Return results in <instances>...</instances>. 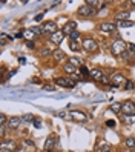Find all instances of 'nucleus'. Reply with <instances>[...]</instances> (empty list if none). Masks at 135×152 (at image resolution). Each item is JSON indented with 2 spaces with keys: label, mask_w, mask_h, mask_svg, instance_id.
Here are the masks:
<instances>
[{
  "label": "nucleus",
  "mask_w": 135,
  "mask_h": 152,
  "mask_svg": "<svg viewBox=\"0 0 135 152\" xmlns=\"http://www.w3.org/2000/svg\"><path fill=\"white\" fill-rule=\"evenodd\" d=\"M128 45H126V42L124 40H121V39H117L112 45H111V52L115 56V57H120V56H123V52H126L128 49Z\"/></svg>",
  "instance_id": "obj_1"
},
{
  "label": "nucleus",
  "mask_w": 135,
  "mask_h": 152,
  "mask_svg": "<svg viewBox=\"0 0 135 152\" xmlns=\"http://www.w3.org/2000/svg\"><path fill=\"white\" fill-rule=\"evenodd\" d=\"M54 83H55L57 86H60V88H68V89H71V88L75 86L77 82H75L72 77H57L55 80H54Z\"/></svg>",
  "instance_id": "obj_2"
},
{
  "label": "nucleus",
  "mask_w": 135,
  "mask_h": 152,
  "mask_svg": "<svg viewBox=\"0 0 135 152\" xmlns=\"http://www.w3.org/2000/svg\"><path fill=\"white\" fill-rule=\"evenodd\" d=\"M121 112L124 115H135V103L131 100L121 103Z\"/></svg>",
  "instance_id": "obj_3"
},
{
  "label": "nucleus",
  "mask_w": 135,
  "mask_h": 152,
  "mask_svg": "<svg viewBox=\"0 0 135 152\" xmlns=\"http://www.w3.org/2000/svg\"><path fill=\"white\" fill-rule=\"evenodd\" d=\"M77 14H78L80 17H89V15H94V14H97V11H95V10H92V8L89 6L88 3H85V5H82V6L78 8Z\"/></svg>",
  "instance_id": "obj_4"
},
{
  "label": "nucleus",
  "mask_w": 135,
  "mask_h": 152,
  "mask_svg": "<svg viewBox=\"0 0 135 152\" xmlns=\"http://www.w3.org/2000/svg\"><path fill=\"white\" fill-rule=\"evenodd\" d=\"M82 46H83V49L88 51V52H94V51H97V48H98V43H97V40H94V39H85Z\"/></svg>",
  "instance_id": "obj_5"
},
{
  "label": "nucleus",
  "mask_w": 135,
  "mask_h": 152,
  "mask_svg": "<svg viewBox=\"0 0 135 152\" xmlns=\"http://www.w3.org/2000/svg\"><path fill=\"white\" fill-rule=\"evenodd\" d=\"M42 29H43V34H49V35L55 34V32L58 31L57 23H55V22H46V23H43Z\"/></svg>",
  "instance_id": "obj_6"
},
{
  "label": "nucleus",
  "mask_w": 135,
  "mask_h": 152,
  "mask_svg": "<svg viewBox=\"0 0 135 152\" xmlns=\"http://www.w3.org/2000/svg\"><path fill=\"white\" fill-rule=\"evenodd\" d=\"M126 82L128 80L124 78V75H121V74H115L112 78H111V85L114 86V88H121V86H126Z\"/></svg>",
  "instance_id": "obj_7"
},
{
  "label": "nucleus",
  "mask_w": 135,
  "mask_h": 152,
  "mask_svg": "<svg viewBox=\"0 0 135 152\" xmlns=\"http://www.w3.org/2000/svg\"><path fill=\"white\" fill-rule=\"evenodd\" d=\"M100 31H103V32H106V34H112V32L117 31V25L112 23V22H103V23L100 25Z\"/></svg>",
  "instance_id": "obj_8"
},
{
  "label": "nucleus",
  "mask_w": 135,
  "mask_h": 152,
  "mask_svg": "<svg viewBox=\"0 0 135 152\" xmlns=\"http://www.w3.org/2000/svg\"><path fill=\"white\" fill-rule=\"evenodd\" d=\"M69 117L72 120H75V121H86L88 120V115L85 112H82V111H71Z\"/></svg>",
  "instance_id": "obj_9"
},
{
  "label": "nucleus",
  "mask_w": 135,
  "mask_h": 152,
  "mask_svg": "<svg viewBox=\"0 0 135 152\" xmlns=\"http://www.w3.org/2000/svg\"><path fill=\"white\" fill-rule=\"evenodd\" d=\"M63 39H65V32H63V31H57L55 34L51 35V42L55 43V45H60L63 42Z\"/></svg>",
  "instance_id": "obj_10"
},
{
  "label": "nucleus",
  "mask_w": 135,
  "mask_h": 152,
  "mask_svg": "<svg viewBox=\"0 0 135 152\" xmlns=\"http://www.w3.org/2000/svg\"><path fill=\"white\" fill-rule=\"evenodd\" d=\"M20 123H22L20 117H11L9 121H8V128H9V129H17L20 126Z\"/></svg>",
  "instance_id": "obj_11"
},
{
  "label": "nucleus",
  "mask_w": 135,
  "mask_h": 152,
  "mask_svg": "<svg viewBox=\"0 0 135 152\" xmlns=\"http://www.w3.org/2000/svg\"><path fill=\"white\" fill-rule=\"evenodd\" d=\"M75 26H77V23H75V22H68V23L61 28V31L65 32V35H66V34H71L72 31H75Z\"/></svg>",
  "instance_id": "obj_12"
},
{
  "label": "nucleus",
  "mask_w": 135,
  "mask_h": 152,
  "mask_svg": "<svg viewBox=\"0 0 135 152\" xmlns=\"http://www.w3.org/2000/svg\"><path fill=\"white\" fill-rule=\"evenodd\" d=\"M131 17V12L129 11H121V12H117L115 14V20L117 22H124V20H128Z\"/></svg>",
  "instance_id": "obj_13"
},
{
  "label": "nucleus",
  "mask_w": 135,
  "mask_h": 152,
  "mask_svg": "<svg viewBox=\"0 0 135 152\" xmlns=\"http://www.w3.org/2000/svg\"><path fill=\"white\" fill-rule=\"evenodd\" d=\"M77 69H78V68H75L74 65H71L69 61H68V63H66L65 66H63V71H65L66 74H69V75H74V74L77 72Z\"/></svg>",
  "instance_id": "obj_14"
},
{
  "label": "nucleus",
  "mask_w": 135,
  "mask_h": 152,
  "mask_svg": "<svg viewBox=\"0 0 135 152\" xmlns=\"http://www.w3.org/2000/svg\"><path fill=\"white\" fill-rule=\"evenodd\" d=\"M91 77H92L94 80H98V82H100L101 77H103L101 69H98V68H92V69H91Z\"/></svg>",
  "instance_id": "obj_15"
},
{
  "label": "nucleus",
  "mask_w": 135,
  "mask_h": 152,
  "mask_svg": "<svg viewBox=\"0 0 135 152\" xmlns=\"http://www.w3.org/2000/svg\"><path fill=\"white\" fill-rule=\"evenodd\" d=\"M52 57H54V60L60 61V60L65 58V52H63L61 49H55V51H52Z\"/></svg>",
  "instance_id": "obj_16"
},
{
  "label": "nucleus",
  "mask_w": 135,
  "mask_h": 152,
  "mask_svg": "<svg viewBox=\"0 0 135 152\" xmlns=\"http://www.w3.org/2000/svg\"><path fill=\"white\" fill-rule=\"evenodd\" d=\"M121 121L126 123V124H132V123H135V115H124V114H123Z\"/></svg>",
  "instance_id": "obj_17"
},
{
  "label": "nucleus",
  "mask_w": 135,
  "mask_h": 152,
  "mask_svg": "<svg viewBox=\"0 0 135 152\" xmlns=\"http://www.w3.org/2000/svg\"><path fill=\"white\" fill-rule=\"evenodd\" d=\"M23 37H25V39H28V42H32V39H34V37H37V35H35L31 29H25V31H23Z\"/></svg>",
  "instance_id": "obj_18"
},
{
  "label": "nucleus",
  "mask_w": 135,
  "mask_h": 152,
  "mask_svg": "<svg viewBox=\"0 0 135 152\" xmlns=\"http://www.w3.org/2000/svg\"><path fill=\"white\" fill-rule=\"evenodd\" d=\"M124 145H126V148H128V149H134L135 148V138L134 137H128V138H126V141H124Z\"/></svg>",
  "instance_id": "obj_19"
},
{
  "label": "nucleus",
  "mask_w": 135,
  "mask_h": 152,
  "mask_svg": "<svg viewBox=\"0 0 135 152\" xmlns=\"http://www.w3.org/2000/svg\"><path fill=\"white\" fill-rule=\"evenodd\" d=\"M111 111H112V112H115V114L121 112V103H118V102H114V103L111 104Z\"/></svg>",
  "instance_id": "obj_20"
},
{
  "label": "nucleus",
  "mask_w": 135,
  "mask_h": 152,
  "mask_svg": "<svg viewBox=\"0 0 135 152\" xmlns=\"http://www.w3.org/2000/svg\"><path fill=\"white\" fill-rule=\"evenodd\" d=\"M3 149H9V151H14L15 149V143L14 141H3Z\"/></svg>",
  "instance_id": "obj_21"
},
{
  "label": "nucleus",
  "mask_w": 135,
  "mask_h": 152,
  "mask_svg": "<svg viewBox=\"0 0 135 152\" xmlns=\"http://www.w3.org/2000/svg\"><path fill=\"white\" fill-rule=\"evenodd\" d=\"M118 26H120V28H131V26H134V22H132V20H124V22H118Z\"/></svg>",
  "instance_id": "obj_22"
},
{
  "label": "nucleus",
  "mask_w": 135,
  "mask_h": 152,
  "mask_svg": "<svg viewBox=\"0 0 135 152\" xmlns=\"http://www.w3.org/2000/svg\"><path fill=\"white\" fill-rule=\"evenodd\" d=\"M68 61H69L71 65H74L75 68H80V66H83V65H82V61H80L78 58H75V57H71V58H69Z\"/></svg>",
  "instance_id": "obj_23"
},
{
  "label": "nucleus",
  "mask_w": 135,
  "mask_h": 152,
  "mask_svg": "<svg viewBox=\"0 0 135 152\" xmlns=\"http://www.w3.org/2000/svg\"><path fill=\"white\" fill-rule=\"evenodd\" d=\"M69 48H71V51H74V52L80 51V46L77 45V42H75V40H71V42H69Z\"/></svg>",
  "instance_id": "obj_24"
},
{
  "label": "nucleus",
  "mask_w": 135,
  "mask_h": 152,
  "mask_svg": "<svg viewBox=\"0 0 135 152\" xmlns=\"http://www.w3.org/2000/svg\"><path fill=\"white\" fill-rule=\"evenodd\" d=\"M132 57H134V52L132 51H126V52H123V56H121L123 60H131Z\"/></svg>",
  "instance_id": "obj_25"
},
{
  "label": "nucleus",
  "mask_w": 135,
  "mask_h": 152,
  "mask_svg": "<svg viewBox=\"0 0 135 152\" xmlns=\"http://www.w3.org/2000/svg\"><path fill=\"white\" fill-rule=\"evenodd\" d=\"M78 69H80V72H82V74H83L85 77H88V75H91V71L88 69V66H80Z\"/></svg>",
  "instance_id": "obj_26"
},
{
  "label": "nucleus",
  "mask_w": 135,
  "mask_h": 152,
  "mask_svg": "<svg viewBox=\"0 0 135 152\" xmlns=\"http://www.w3.org/2000/svg\"><path fill=\"white\" fill-rule=\"evenodd\" d=\"M52 146H54V138L51 137V138H48V140H46V143H45V149L48 151V149H51Z\"/></svg>",
  "instance_id": "obj_27"
},
{
  "label": "nucleus",
  "mask_w": 135,
  "mask_h": 152,
  "mask_svg": "<svg viewBox=\"0 0 135 152\" xmlns=\"http://www.w3.org/2000/svg\"><path fill=\"white\" fill-rule=\"evenodd\" d=\"M69 37H71V40H75L77 42V39H80V32L78 31H72L69 34Z\"/></svg>",
  "instance_id": "obj_28"
},
{
  "label": "nucleus",
  "mask_w": 135,
  "mask_h": 152,
  "mask_svg": "<svg viewBox=\"0 0 135 152\" xmlns=\"http://www.w3.org/2000/svg\"><path fill=\"white\" fill-rule=\"evenodd\" d=\"M23 120H25V121H32V123H34L35 117H34L32 114H25V115H23Z\"/></svg>",
  "instance_id": "obj_29"
},
{
  "label": "nucleus",
  "mask_w": 135,
  "mask_h": 152,
  "mask_svg": "<svg viewBox=\"0 0 135 152\" xmlns=\"http://www.w3.org/2000/svg\"><path fill=\"white\" fill-rule=\"evenodd\" d=\"M0 39H2V45H6V40H12L11 37H8V35H6L5 32L0 34Z\"/></svg>",
  "instance_id": "obj_30"
},
{
  "label": "nucleus",
  "mask_w": 135,
  "mask_h": 152,
  "mask_svg": "<svg viewBox=\"0 0 135 152\" xmlns=\"http://www.w3.org/2000/svg\"><path fill=\"white\" fill-rule=\"evenodd\" d=\"M100 83H101V85H111V78L106 77V75H103L101 80H100Z\"/></svg>",
  "instance_id": "obj_31"
},
{
  "label": "nucleus",
  "mask_w": 135,
  "mask_h": 152,
  "mask_svg": "<svg viewBox=\"0 0 135 152\" xmlns=\"http://www.w3.org/2000/svg\"><path fill=\"white\" fill-rule=\"evenodd\" d=\"M98 152H111V146L109 145H101V148L98 149Z\"/></svg>",
  "instance_id": "obj_32"
},
{
  "label": "nucleus",
  "mask_w": 135,
  "mask_h": 152,
  "mask_svg": "<svg viewBox=\"0 0 135 152\" xmlns=\"http://www.w3.org/2000/svg\"><path fill=\"white\" fill-rule=\"evenodd\" d=\"M40 54H42L43 57H46V56H49V54H52V51H51V49H48V48H43V49L40 51Z\"/></svg>",
  "instance_id": "obj_33"
},
{
  "label": "nucleus",
  "mask_w": 135,
  "mask_h": 152,
  "mask_svg": "<svg viewBox=\"0 0 135 152\" xmlns=\"http://www.w3.org/2000/svg\"><path fill=\"white\" fill-rule=\"evenodd\" d=\"M86 3H88L89 6H91V8H92V5H94V6L97 5V8H98V5H100V2H97V0H88Z\"/></svg>",
  "instance_id": "obj_34"
},
{
  "label": "nucleus",
  "mask_w": 135,
  "mask_h": 152,
  "mask_svg": "<svg viewBox=\"0 0 135 152\" xmlns=\"http://www.w3.org/2000/svg\"><path fill=\"white\" fill-rule=\"evenodd\" d=\"M124 88H126V89H132V88H134V82H132V80H128Z\"/></svg>",
  "instance_id": "obj_35"
},
{
  "label": "nucleus",
  "mask_w": 135,
  "mask_h": 152,
  "mask_svg": "<svg viewBox=\"0 0 135 152\" xmlns=\"http://www.w3.org/2000/svg\"><path fill=\"white\" fill-rule=\"evenodd\" d=\"M8 121H9V120H6V115H2V117H0V123H2V126H5Z\"/></svg>",
  "instance_id": "obj_36"
},
{
  "label": "nucleus",
  "mask_w": 135,
  "mask_h": 152,
  "mask_svg": "<svg viewBox=\"0 0 135 152\" xmlns=\"http://www.w3.org/2000/svg\"><path fill=\"white\" fill-rule=\"evenodd\" d=\"M58 117H61V118H68V117H69V114L65 112V111H61V112H58Z\"/></svg>",
  "instance_id": "obj_37"
},
{
  "label": "nucleus",
  "mask_w": 135,
  "mask_h": 152,
  "mask_svg": "<svg viewBox=\"0 0 135 152\" xmlns=\"http://www.w3.org/2000/svg\"><path fill=\"white\" fill-rule=\"evenodd\" d=\"M106 126L114 128V126H115V121H114V120H107V121H106Z\"/></svg>",
  "instance_id": "obj_38"
},
{
  "label": "nucleus",
  "mask_w": 135,
  "mask_h": 152,
  "mask_svg": "<svg viewBox=\"0 0 135 152\" xmlns=\"http://www.w3.org/2000/svg\"><path fill=\"white\" fill-rule=\"evenodd\" d=\"M34 126H35V128H40V126H42V121H40V120H34Z\"/></svg>",
  "instance_id": "obj_39"
},
{
  "label": "nucleus",
  "mask_w": 135,
  "mask_h": 152,
  "mask_svg": "<svg viewBox=\"0 0 135 152\" xmlns=\"http://www.w3.org/2000/svg\"><path fill=\"white\" fill-rule=\"evenodd\" d=\"M43 89H45V91H54V86H51V85H46V86H45Z\"/></svg>",
  "instance_id": "obj_40"
},
{
  "label": "nucleus",
  "mask_w": 135,
  "mask_h": 152,
  "mask_svg": "<svg viewBox=\"0 0 135 152\" xmlns=\"http://www.w3.org/2000/svg\"><path fill=\"white\" fill-rule=\"evenodd\" d=\"M42 19H43V14H39L37 17H35V22H40Z\"/></svg>",
  "instance_id": "obj_41"
},
{
  "label": "nucleus",
  "mask_w": 135,
  "mask_h": 152,
  "mask_svg": "<svg viewBox=\"0 0 135 152\" xmlns=\"http://www.w3.org/2000/svg\"><path fill=\"white\" fill-rule=\"evenodd\" d=\"M0 129H2V131H0V134H2V137H5V132H6L5 126H2V128H0Z\"/></svg>",
  "instance_id": "obj_42"
},
{
  "label": "nucleus",
  "mask_w": 135,
  "mask_h": 152,
  "mask_svg": "<svg viewBox=\"0 0 135 152\" xmlns=\"http://www.w3.org/2000/svg\"><path fill=\"white\" fill-rule=\"evenodd\" d=\"M28 48H31V49L34 48V42H28Z\"/></svg>",
  "instance_id": "obj_43"
},
{
  "label": "nucleus",
  "mask_w": 135,
  "mask_h": 152,
  "mask_svg": "<svg viewBox=\"0 0 135 152\" xmlns=\"http://www.w3.org/2000/svg\"><path fill=\"white\" fill-rule=\"evenodd\" d=\"M129 51H132V52L135 51V45H129Z\"/></svg>",
  "instance_id": "obj_44"
},
{
  "label": "nucleus",
  "mask_w": 135,
  "mask_h": 152,
  "mask_svg": "<svg viewBox=\"0 0 135 152\" xmlns=\"http://www.w3.org/2000/svg\"><path fill=\"white\" fill-rule=\"evenodd\" d=\"M26 145H28V146H32V145H34V143H32L31 140H26Z\"/></svg>",
  "instance_id": "obj_45"
},
{
  "label": "nucleus",
  "mask_w": 135,
  "mask_h": 152,
  "mask_svg": "<svg viewBox=\"0 0 135 152\" xmlns=\"http://www.w3.org/2000/svg\"><path fill=\"white\" fill-rule=\"evenodd\" d=\"M19 61H20V63H25L26 60H25V57H20V58H19Z\"/></svg>",
  "instance_id": "obj_46"
},
{
  "label": "nucleus",
  "mask_w": 135,
  "mask_h": 152,
  "mask_svg": "<svg viewBox=\"0 0 135 152\" xmlns=\"http://www.w3.org/2000/svg\"><path fill=\"white\" fill-rule=\"evenodd\" d=\"M129 152H132V151H129Z\"/></svg>",
  "instance_id": "obj_47"
}]
</instances>
